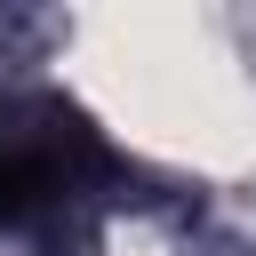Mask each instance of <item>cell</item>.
Masks as SVG:
<instances>
[{
    "label": "cell",
    "mask_w": 256,
    "mask_h": 256,
    "mask_svg": "<svg viewBox=\"0 0 256 256\" xmlns=\"http://www.w3.org/2000/svg\"><path fill=\"white\" fill-rule=\"evenodd\" d=\"M104 144L72 104L0 96V224H40L104 176Z\"/></svg>",
    "instance_id": "cell-1"
}]
</instances>
